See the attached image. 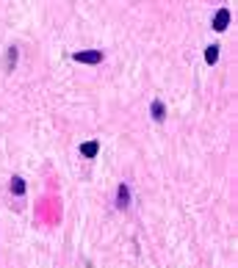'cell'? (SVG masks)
Segmentation results:
<instances>
[{"label":"cell","mask_w":238,"mask_h":268,"mask_svg":"<svg viewBox=\"0 0 238 268\" xmlns=\"http://www.w3.org/2000/svg\"><path fill=\"white\" fill-rule=\"evenodd\" d=\"M72 58H75L78 64H100L102 50H80V53H72Z\"/></svg>","instance_id":"6da1fadb"},{"label":"cell","mask_w":238,"mask_h":268,"mask_svg":"<svg viewBox=\"0 0 238 268\" xmlns=\"http://www.w3.org/2000/svg\"><path fill=\"white\" fill-rule=\"evenodd\" d=\"M114 205H116V210H128V208H130V188H128L125 183L116 185V199H114Z\"/></svg>","instance_id":"7a4b0ae2"},{"label":"cell","mask_w":238,"mask_h":268,"mask_svg":"<svg viewBox=\"0 0 238 268\" xmlns=\"http://www.w3.org/2000/svg\"><path fill=\"white\" fill-rule=\"evenodd\" d=\"M227 25H230V8H219L214 17V30H219V33H224Z\"/></svg>","instance_id":"3957f363"},{"label":"cell","mask_w":238,"mask_h":268,"mask_svg":"<svg viewBox=\"0 0 238 268\" xmlns=\"http://www.w3.org/2000/svg\"><path fill=\"white\" fill-rule=\"evenodd\" d=\"M150 113H152L155 122H164V119H166V105H164L161 100H152V105H150Z\"/></svg>","instance_id":"277c9868"},{"label":"cell","mask_w":238,"mask_h":268,"mask_svg":"<svg viewBox=\"0 0 238 268\" xmlns=\"http://www.w3.org/2000/svg\"><path fill=\"white\" fill-rule=\"evenodd\" d=\"M97 152H100V141H84L80 144V155L84 158H97Z\"/></svg>","instance_id":"5b68a950"},{"label":"cell","mask_w":238,"mask_h":268,"mask_svg":"<svg viewBox=\"0 0 238 268\" xmlns=\"http://www.w3.org/2000/svg\"><path fill=\"white\" fill-rule=\"evenodd\" d=\"M25 188H28V185H25L22 177H14V180H12V194H14V197H22Z\"/></svg>","instance_id":"8992f818"},{"label":"cell","mask_w":238,"mask_h":268,"mask_svg":"<svg viewBox=\"0 0 238 268\" xmlns=\"http://www.w3.org/2000/svg\"><path fill=\"white\" fill-rule=\"evenodd\" d=\"M17 55H20V53H17V47L12 44V47H8V53H6V69H8V72L17 66Z\"/></svg>","instance_id":"52a82bcc"},{"label":"cell","mask_w":238,"mask_h":268,"mask_svg":"<svg viewBox=\"0 0 238 268\" xmlns=\"http://www.w3.org/2000/svg\"><path fill=\"white\" fill-rule=\"evenodd\" d=\"M205 61H208V64H216V61H219V47H216V44H210V47L205 50Z\"/></svg>","instance_id":"ba28073f"}]
</instances>
